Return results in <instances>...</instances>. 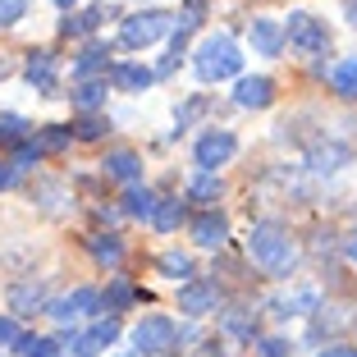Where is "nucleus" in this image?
Listing matches in <instances>:
<instances>
[{"label":"nucleus","instance_id":"obj_1","mask_svg":"<svg viewBox=\"0 0 357 357\" xmlns=\"http://www.w3.org/2000/svg\"><path fill=\"white\" fill-rule=\"evenodd\" d=\"M248 257H252L257 266H261L271 280H289L298 266V248H294V234H289V225L280 220H257L252 229H248Z\"/></svg>","mask_w":357,"mask_h":357},{"label":"nucleus","instance_id":"obj_2","mask_svg":"<svg viewBox=\"0 0 357 357\" xmlns=\"http://www.w3.org/2000/svg\"><path fill=\"white\" fill-rule=\"evenodd\" d=\"M192 69H197L202 83H225V78H238L243 55H238V46H234L229 32L206 37V42L197 46V55H192Z\"/></svg>","mask_w":357,"mask_h":357},{"label":"nucleus","instance_id":"obj_3","mask_svg":"<svg viewBox=\"0 0 357 357\" xmlns=\"http://www.w3.org/2000/svg\"><path fill=\"white\" fill-rule=\"evenodd\" d=\"M284 46L294 55H326L330 51V28H326V19H316V14H307V10H298V14H289L284 19Z\"/></svg>","mask_w":357,"mask_h":357},{"label":"nucleus","instance_id":"obj_4","mask_svg":"<svg viewBox=\"0 0 357 357\" xmlns=\"http://www.w3.org/2000/svg\"><path fill=\"white\" fill-rule=\"evenodd\" d=\"M174 321L169 316H147V321H137L133 326V357H169L174 353Z\"/></svg>","mask_w":357,"mask_h":357},{"label":"nucleus","instance_id":"obj_5","mask_svg":"<svg viewBox=\"0 0 357 357\" xmlns=\"http://www.w3.org/2000/svg\"><path fill=\"white\" fill-rule=\"evenodd\" d=\"M169 23H174V14H165V10H137V14H128V19L119 23V42L133 46V51H142V46H151V42L165 37Z\"/></svg>","mask_w":357,"mask_h":357},{"label":"nucleus","instance_id":"obj_6","mask_svg":"<svg viewBox=\"0 0 357 357\" xmlns=\"http://www.w3.org/2000/svg\"><path fill=\"white\" fill-rule=\"evenodd\" d=\"M234 156H238V137H234L229 128H206V133L197 137V147H192V160L202 165V174H215V169L229 165Z\"/></svg>","mask_w":357,"mask_h":357},{"label":"nucleus","instance_id":"obj_7","mask_svg":"<svg viewBox=\"0 0 357 357\" xmlns=\"http://www.w3.org/2000/svg\"><path fill=\"white\" fill-rule=\"evenodd\" d=\"M92 312H101V294H96V289H74V294L46 303V316L60 321V326H69V321H78V316H92Z\"/></svg>","mask_w":357,"mask_h":357},{"label":"nucleus","instance_id":"obj_8","mask_svg":"<svg viewBox=\"0 0 357 357\" xmlns=\"http://www.w3.org/2000/svg\"><path fill=\"white\" fill-rule=\"evenodd\" d=\"M220 307V284L215 280H188L178 284V312L183 316H206Z\"/></svg>","mask_w":357,"mask_h":357},{"label":"nucleus","instance_id":"obj_9","mask_svg":"<svg viewBox=\"0 0 357 357\" xmlns=\"http://www.w3.org/2000/svg\"><path fill=\"white\" fill-rule=\"evenodd\" d=\"M119 339V316H105V321H96V326H87L83 335H74V353L78 357H96V353H105V348Z\"/></svg>","mask_w":357,"mask_h":357},{"label":"nucleus","instance_id":"obj_10","mask_svg":"<svg viewBox=\"0 0 357 357\" xmlns=\"http://www.w3.org/2000/svg\"><path fill=\"white\" fill-rule=\"evenodd\" d=\"M55 69H60L55 51H46V46L28 51V64H23V74H28V83H32V87H42L46 96H60V83H55Z\"/></svg>","mask_w":357,"mask_h":357},{"label":"nucleus","instance_id":"obj_11","mask_svg":"<svg viewBox=\"0 0 357 357\" xmlns=\"http://www.w3.org/2000/svg\"><path fill=\"white\" fill-rule=\"evenodd\" d=\"M225 238H229V220H225L220 211H202L197 220H192V243L206 248V252H220Z\"/></svg>","mask_w":357,"mask_h":357},{"label":"nucleus","instance_id":"obj_12","mask_svg":"<svg viewBox=\"0 0 357 357\" xmlns=\"http://www.w3.org/2000/svg\"><path fill=\"white\" fill-rule=\"evenodd\" d=\"M271 101H275V83L266 74L238 78V87H234V105H243V110H266Z\"/></svg>","mask_w":357,"mask_h":357},{"label":"nucleus","instance_id":"obj_13","mask_svg":"<svg viewBox=\"0 0 357 357\" xmlns=\"http://www.w3.org/2000/svg\"><path fill=\"white\" fill-rule=\"evenodd\" d=\"M101 169L110 178H119V183H142V156L137 151H128V147H119V151H105V160H101Z\"/></svg>","mask_w":357,"mask_h":357},{"label":"nucleus","instance_id":"obj_14","mask_svg":"<svg viewBox=\"0 0 357 357\" xmlns=\"http://www.w3.org/2000/svg\"><path fill=\"white\" fill-rule=\"evenodd\" d=\"M105 69H110V46L105 42H87L69 74H74L78 83H96V74H105Z\"/></svg>","mask_w":357,"mask_h":357},{"label":"nucleus","instance_id":"obj_15","mask_svg":"<svg viewBox=\"0 0 357 357\" xmlns=\"http://www.w3.org/2000/svg\"><path fill=\"white\" fill-rule=\"evenodd\" d=\"M248 37H252L257 55H271V60H275V55L284 51V23H275V19H252Z\"/></svg>","mask_w":357,"mask_h":357},{"label":"nucleus","instance_id":"obj_16","mask_svg":"<svg viewBox=\"0 0 357 357\" xmlns=\"http://www.w3.org/2000/svg\"><path fill=\"white\" fill-rule=\"evenodd\" d=\"M110 83H115L119 92H147V87L156 83V69L124 60V64H115V69H110Z\"/></svg>","mask_w":357,"mask_h":357},{"label":"nucleus","instance_id":"obj_17","mask_svg":"<svg viewBox=\"0 0 357 357\" xmlns=\"http://www.w3.org/2000/svg\"><path fill=\"white\" fill-rule=\"evenodd\" d=\"M220 330L234 335L238 344H257V312H248V307H225L220 312Z\"/></svg>","mask_w":357,"mask_h":357},{"label":"nucleus","instance_id":"obj_18","mask_svg":"<svg viewBox=\"0 0 357 357\" xmlns=\"http://www.w3.org/2000/svg\"><path fill=\"white\" fill-rule=\"evenodd\" d=\"M46 303H51V298H46V284H42V280H32V284H14V289H10V307H14L19 316L46 312Z\"/></svg>","mask_w":357,"mask_h":357},{"label":"nucleus","instance_id":"obj_19","mask_svg":"<svg viewBox=\"0 0 357 357\" xmlns=\"http://www.w3.org/2000/svg\"><path fill=\"white\" fill-rule=\"evenodd\" d=\"M156 192L147 188V183H133V188L124 192V215H133V220H151L156 215Z\"/></svg>","mask_w":357,"mask_h":357},{"label":"nucleus","instance_id":"obj_20","mask_svg":"<svg viewBox=\"0 0 357 357\" xmlns=\"http://www.w3.org/2000/svg\"><path fill=\"white\" fill-rule=\"evenodd\" d=\"M87 252H92L101 266H110V271H115V266L124 261V243H119L115 234H92V238H87Z\"/></svg>","mask_w":357,"mask_h":357},{"label":"nucleus","instance_id":"obj_21","mask_svg":"<svg viewBox=\"0 0 357 357\" xmlns=\"http://www.w3.org/2000/svg\"><path fill=\"white\" fill-rule=\"evenodd\" d=\"M137 298H147V294H142V289H133V284H128V280H115V284H110V289H105L101 307H105V312H110V316H115V312H128V307H133Z\"/></svg>","mask_w":357,"mask_h":357},{"label":"nucleus","instance_id":"obj_22","mask_svg":"<svg viewBox=\"0 0 357 357\" xmlns=\"http://www.w3.org/2000/svg\"><path fill=\"white\" fill-rule=\"evenodd\" d=\"M183 215H188V206H183L178 197H160V202H156V215H151V225H156L160 234H174L178 225H183Z\"/></svg>","mask_w":357,"mask_h":357},{"label":"nucleus","instance_id":"obj_23","mask_svg":"<svg viewBox=\"0 0 357 357\" xmlns=\"http://www.w3.org/2000/svg\"><path fill=\"white\" fill-rule=\"evenodd\" d=\"M105 78H96V83H78L74 92V105H78V115H101V105H105Z\"/></svg>","mask_w":357,"mask_h":357},{"label":"nucleus","instance_id":"obj_24","mask_svg":"<svg viewBox=\"0 0 357 357\" xmlns=\"http://www.w3.org/2000/svg\"><path fill=\"white\" fill-rule=\"evenodd\" d=\"M348 165V147H339V142H326V147L312 151V169L316 174H335V169Z\"/></svg>","mask_w":357,"mask_h":357},{"label":"nucleus","instance_id":"obj_25","mask_svg":"<svg viewBox=\"0 0 357 357\" xmlns=\"http://www.w3.org/2000/svg\"><path fill=\"white\" fill-rule=\"evenodd\" d=\"M330 87H335L344 101H357V60H339L330 69Z\"/></svg>","mask_w":357,"mask_h":357},{"label":"nucleus","instance_id":"obj_26","mask_svg":"<svg viewBox=\"0 0 357 357\" xmlns=\"http://www.w3.org/2000/svg\"><path fill=\"white\" fill-rule=\"evenodd\" d=\"M156 266H160V275H169V280H178V284L197 280V275H192V257L188 252H160Z\"/></svg>","mask_w":357,"mask_h":357},{"label":"nucleus","instance_id":"obj_27","mask_svg":"<svg viewBox=\"0 0 357 357\" xmlns=\"http://www.w3.org/2000/svg\"><path fill=\"white\" fill-rule=\"evenodd\" d=\"M19 357H60V339H42V335H19L14 339Z\"/></svg>","mask_w":357,"mask_h":357},{"label":"nucleus","instance_id":"obj_28","mask_svg":"<svg viewBox=\"0 0 357 357\" xmlns=\"http://www.w3.org/2000/svg\"><path fill=\"white\" fill-rule=\"evenodd\" d=\"M303 312H316V294H312V289H298V294H289V298H280V303H275V316H280V321L303 316Z\"/></svg>","mask_w":357,"mask_h":357},{"label":"nucleus","instance_id":"obj_29","mask_svg":"<svg viewBox=\"0 0 357 357\" xmlns=\"http://www.w3.org/2000/svg\"><path fill=\"white\" fill-rule=\"evenodd\" d=\"M101 28V10H83L74 19H60V37H92Z\"/></svg>","mask_w":357,"mask_h":357},{"label":"nucleus","instance_id":"obj_30","mask_svg":"<svg viewBox=\"0 0 357 357\" xmlns=\"http://www.w3.org/2000/svg\"><path fill=\"white\" fill-rule=\"evenodd\" d=\"M28 119H23V115H0V147H23V142H28Z\"/></svg>","mask_w":357,"mask_h":357},{"label":"nucleus","instance_id":"obj_31","mask_svg":"<svg viewBox=\"0 0 357 357\" xmlns=\"http://www.w3.org/2000/svg\"><path fill=\"white\" fill-rule=\"evenodd\" d=\"M220 192H225V183H220L215 174H197V178L188 183V202H206V206H211Z\"/></svg>","mask_w":357,"mask_h":357},{"label":"nucleus","instance_id":"obj_32","mask_svg":"<svg viewBox=\"0 0 357 357\" xmlns=\"http://www.w3.org/2000/svg\"><path fill=\"white\" fill-rule=\"evenodd\" d=\"M105 133H110V119H105V115H78L74 137H83V142H96V137H105Z\"/></svg>","mask_w":357,"mask_h":357},{"label":"nucleus","instance_id":"obj_33","mask_svg":"<svg viewBox=\"0 0 357 357\" xmlns=\"http://www.w3.org/2000/svg\"><path fill=\"white\" fill-rule=\"evenodd\" d=\"M23 14H28V0H0V28H14Z\"/></svg>","mask_w":357,"mask_h":357},{"label":"nucleus","instance_id":"obj_34","mask_svg":"<svg viewBox=\"0 0 357 357\" xmlns=\"http://www.w3.org/2000/svg\"><path fill=\"white\" fill-rule=\"evenodd\" d=\"M257 357H294L289 339H257Z\"/></svg>","mask_w":357,"mask_h":357},{"label":"nucleus","instance_id":"obj_35","mask_svg":"<svg viewBox=\"0 0 357 357\" xmlns=\"http://www.w3.org/2000/svg\"><path fill=\"white\" fill-rule=\"evenodd\" d=\"M202 110H206V96H192V101H188V105H183V110H178V133H183V128H188V124H192V119H197V115H202Z\"/></svg>","mask_w":357,"mask_h":357},{"label":"nucleus","instance_id":"obj_36","mask_svg":"<svg viewBox=\"0 0 357 357\" xmlns=\"http://www.w3.org/2000/svg\"><path fill=\"white\" fill-rule=\"evenodd\" d=\"M19 335H23V330L14 326V316H0V348H5V344L14 348V339H19Z\"/></svg>","mask_w":357,"mask_h":357},{"label":"nucleus","instance_id":"obj_37","mask_svg":"<svg viewBox=\"0 0 357 357\" xmlns=\"http://www.w3.org/2000/svg\"><path fill=\"white\" fill-rule=\"evenodd\" d=\"M316 357H357V348H348V344H330V348H321Z\"/></svg>","mask_w":357,"mask_h":357},{"label":"nucleus","instance_id":"obj_38","mask_svg":"<svg viewBox=\"0 0 357 357\" xmlns=\"http://www.w3.org/2000/svg\"><path fill=\"white\" fill-rule=\"evenodd\" d=\"M14 178H19V174H14V165H10V160H0V192H5V188H10V183H14Z\"/></svg>","mask_w":357,"mask_h":357},{"label":"nucleus","instance_id":"obj_39","mask_svg":"<svg viewBox=\"0 0 357 357\" xmlns=\"http://www.w3.org/2000/svg\"><path fill=\"white\" fill-rule=\"evenodd\" d=\"M344 252H348V261L357 266V229H353V234H348V238H344Z\"/></svg>","mask_w":357,"mask_h":357},{"label":"nucleus","instance_id":"obj_40","mask_svg":"<svg viewBox=\"0 0 357 357\" xmlns=\"http://www.w3.org/2000/svg\"><path fill=\"white\" fill-rule=\"evenodd\" d=\"M344 19H348V23L357 28V0H344Z\"/></svg>","mask_w":357,"mask_h":357},{"label":"nucleus","instance_id":"obj_41","mask_svg":"<svg viewBox=\"0 0 357 357\" xmlns=\"http://www.w3.org/2000/svg\"><path fill=\"white\" fill-rule=\"evenodd\" d=\"M55 5H60V10H69V5H78V0H55Z\"/></svg>","mask_w":357,"mask_h":357}]
</instances>
